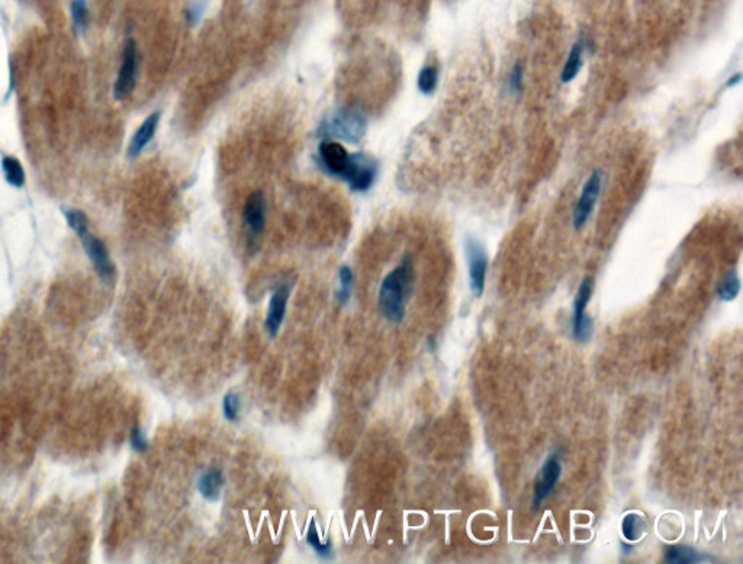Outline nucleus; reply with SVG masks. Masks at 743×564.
I'll return each mask as SVG.
<instances>
[{
    "instance_id": "aec40b11",
    "label": "nucleus",
    "mask_w": 743,
    "mask_h": 564,
    "mask_svg": "<svg viewBox=\"0 0 743 564\" xmlns=\"http://www.w3.org/2000/svg\"><path fill=\"white\" fill-rule=\"evenodd\" d=\"M64 216L68 227L79 235V238L89 232V221L86 215L79 209H66Z\"/></svg>"
},
{
    "instance_id": "a878e982",
    "label": "nucleus",
    "mask_w": 743,
    "mask_h": 564,
    "mask_svg": "<svg viewBox=\"0 0 743 564\" xmlns=\"http://www.w3.org/2000/svg\"><path fill=\"white\" fill-rule=\"evenodd\" d=\"M522 82H523V68L520 64H515L514 68L511 70V74H510V79H508V87L511 91H517L520 90V87H522Z\"/></svg>"
},
{
    "instance_id": "412c9836",
    "label": "nucleus",
    "mask_w": 743,
    "mask_h": 564,
    "mask_svg": "<svg viewBox=\"0 0 743 564\" xmlns=\"http://www.w3.org/2000/svg\"><path fill=\"white\" fill-rule=\"evenodd\" d=\"M340 279V289L336 292L337 302L341 305H346L351 296V286H353V272L350 267L343 266L339 273Z\"/></svg>"
},
{
    "instance_id": "5701e85b",
    "label": "nucleus",
    "mask_w": 743,
    "mask_h": 564,
    "mask_svg": "<svg viewBox=\"0 0 743 564\" xmlns=\"http://www.w3.org/2000/svg\"><path fill=\"white\" fill-rule=\"evenodd\" d=\"M71 16L73 22L79 31H84L89 24V10L86 0H73L71 2Z\"/></svg>"
},
{
    "instance_id": "1a4fd4ad",
    "label": "nucleus",
    "mask_w": 743,
    "mask_h": 564,
    "mask_svg": "<svg viewBox=\"0 0 743 564\" xmlns=\"http://www.w3.org/2000/svg\"><path fill=\"white\" fill-rule=\"evenodd\" d=\"M80 239L83 244V248L87 257L90 258L93 267H95V270L98 272V274L103 280H112L115 276V267H114L112 260H110L109 257L105 244L99 238L90 235V232L82 235Z\"/></svg>"
},
{
    "instance_id": "4468645a",
    "label": "nucleus",
    "mask_w": 743,
    "mask_h": 564,
    "mask_svg": "<svg viewBox=\"0 0 743 564\" xmlns=\"http://www.w3.org/2000/svg\"><path fill=\"white\" fill-rule=\"evenodd\" d=\"M584 48H585V45H584V43L581 40L572 45L568 59L565 61L562 74H561L562 83H571L572 80L577 79V76L580 74V70L582 68Z\"/></svg>"
},
{
    "instance_id": "a211bd4d",
    "label": "nucleus",
    "mask_w": 743,
    "mask_h": 564,
    "mask_svg": "<svg viewBox=\"0 0 743 564\" xmlns=\"http://www.w3.org/2000/svg\"><path fill=\"white\" fill-rule=\"evenodd\" d=\"M439 83V70L434 66H425L420 70L417 87L422 95H432Z\"/></svg>"
},
{
    "instance_id": "cd10ccee",
    "label": "nucleus",
    "mask_w": 743,
    "mask_h": 564,
    "mask_svg": "<svg viewBox=\"0 0 743 564\" xmlns=\"http://www.w3.org/2000/svg\"><path fill=\"white\" fill-rule=\"evenodd\" d=\"M740 79H742V76H740V74H739V73H737V74H735V76H733V77H730V79L728 80V83H726V87H733V86L739 84V83H740Z\"/></svg>"
},
{
    "instance_id": "6e6552de",
    "label": "nucleus",
    "mask_w": 743,
    "mask_h": 564,
    "mask_svg": "<svg viewBox=\"0 0 743 564\" xmlns=\"http://www.w3.org/2000/svg\"><path fill=\"white\" fill-rule=\"evenodd\" d=\"M562 473L561 466V456L557 453L550 454L546 461L543 463L540 472L537 475L536 486H534V498H533V507H538L542 502L553 492V489L559 480Z\"/></svg>"
},
{
    "instance_id": "4be33fe9",
    "label": "nucleus",
    "mask_w": 743,
    "mask_h": 564,
    "mask_svg": "<svg viewBox=\"0 0 743 564\" xmlns=\"http://www.w3.org/2000/svg\"><path fill=\"white\" fill-rule=\"evenodd\" d=\"M307 542L311 545V547L315 550V553H317L318 556L327 558L331 556L332 553V545L331 542H323L318 537V533H317V526H315V524L312 522L309 530H308V534H307Z\"/></svg>"
},
{
    "instance_id": "b1692460",
    "label": "nucleus",
    "mask_w": 743,
    "mask_h": 564,
    "mask_svg": "<svg viewBox=\"0 0 743 564\" xmlns=\"http://www.w3.org/2000/svg\"><path fill=\"white\" fill-rule=\"evenodd\" d=\"M222 410H224V417L228 421H235L240 413V398L235 393H228L222 402Z\"/></svg>"
},
{
    "instance_id": "423d86ee",
    "label": "nucleus",
    "mask_w": 743,
    "mask_h": 564,
    "mask_svg": "<svg viewBox=\"0 0 743 564\" xmlns=\"http://www.w3.org/2000/svg\"><path fill=\"white\" fill-rule=\"evenodd\" d=\"M592 290L594 280L591 277L584 279L573 300V338L578 343H587L592 334V321L585 313Z\"/></svg>"
},
{
    "instance_id": "7ed1b4c3",
    "label": "nucleus",
    "mask_w": 743,
    "mask_h": 564,
    "mask_svg": "<svg viewBox=\"0 0 743 564\" xmlns=\"http://www.w3.org/2000/svg\"><path fill=\"white\" fill-rule=\"evenodd\" d=\"M359 154H350L347 149L336 141H324L320 145V163L324 170L331 175L350 180L358 164Z\"/></svg>"
},
{
    "instance_id": "0eeeda50",
    "label": "nucleus",
    "mask_w": 743,
    "mask_h": 564,
    "mask_svg": "<svg viewBox=\"0 0 743 564\" xmlns=\"http://www.w3.org/2000/svg\"><path fill=\"white\" fill-rule=\"evenodd\" d=\"M601 184H603L601 173L598 170L592 172L582 187V193L577 205H575V209H573L575 230H581L591 218L594 209H596L600 193H601Z\"/></svg>"
},
{
    "instance_id": "393cba45",
    "label": "nucleus",
    "mask_w": 743,
    "mask_h": 564,
    "mask_svg": "<svg viewBox=\"0 0 743 564\" xmlns=\"http://www.w3.org/2000/svg\"><path fill=\"white\" fill-rule=\"evenodd\" d=\"M131 445L135 451H138V453H144V451L148 448V443H147L144 432L138 426H135L131 432Z\"/></svg>"
},
{
    "instance_id": "f03ea898",
    "label": "nucleus",
    "mask_w": 743,
    "mask_h": 564,
    "mask_svg": "<svg viewBox=\"0 0 743 564\" xmlns=\"http://www.w3.org/2000/svg\"><path fill=\"white\" fill-rule=\"evenodd\" d=\"M366 133L365 118L355 110H340L331 119L325 121L320 134L328 138L341 140L346 142H358Z\"/></svg>"
},
{
    "instance_id": "dca6fc26",
    "label": "nucleus",
    "mask_w": 743,
    "mask_h": 564,
    "mask_svg": "<svg viewBox=\"0 0 743 564\" xmlns=\"http://www.w3.org/2000/svg\"><path fill=\"white\" fill-rule=\"evenodd\" d=\"M665 560L674 564H690L701 561L700 554L694 549L685 547V545H672V547L668 549L665 553Z\"/></svg>"
},
{
    "instance_id": "f3484780",
    "label": "nucleus",
    "mask_w": 743,
    "mask_h": 564,
    "mask_svg": "<svg viewBox=\"0 0 743 564\" xmlns=\"http://www.w3.org/2000/svg\"><path fill=\"white\" fill-rule=\"evenodd\" d=\"M621 531L626 540L636 541L643 535L645 521L639 514H627L621 522Z\"/></svg>"
},
{
    "instance_id": "20e7f679",
    "label": "nucleus",
    "mask_w": 743,
    "mask_h": 564,
    "mask_svg": "<svg viewBox=\"0 0 743 564\" xmlns=\"http://www.w3.org/2000/svg\"><path fill=\"white\" fill-rule=\"evenodd\" d=\"M138 76V48L134 40L125 44L122 64L119 68L118 79L114 87V96L117 101L126 99L135 89Z\"/></svg>"
},
{
    "instance_id": "9b49d317",
    "label": "nucleus",
    "mask_w": 743,
    "mask_h": 564,
    "mask_svg": "<svg viewBox=\"0 0 743 564\" xmlns=\"http://www.w3.org/2000/svg\"><path fill=\"white\" fill-rule=\"evenodd\" d=\"M244 221L254 235L263 231L266 221V200L262 192H254L247 198L244 205Z\"/></svg>"
},
{
    "instance_id": "6ab92c4d",
    "label": "nucleus",
    "mask_w": 743,
    "mask_h": 564,
    "mask_svg": "<svg viewBox=\"0 0 743 564\" xmlns=\"http://www.w3.org/2000/svg\"><path fill=\"white\" fill-rule=\"evenodd\" d=\"M739 290H740V280L735 272H730L721 280V283L719 285V289H717V295L723 302H732V300L737 297Z\"/></svg>"
},
{
    "instance_id": "f8f14e48",
    "label": "nucleus",
    "mask_w": 743,
    "mask_h": 564,
    "mask_svg": "<svg viewBox=\"0 0 743 564\" xmlns=\"http://www.w3.org/2000/svg\"><path fill=\"white\" fill-rule=\"evenodd\" d=\"M159 122H160V112H154V114L147 117L142 125L137 129V133L134 134L131 142H129V147H128L129 157L134 158L141 154V151L147 147V144L153 140L157 126H159Z\"/></svg>"
},
{
    "instance_id": "ddd939ff",
    "label": "nucleus",
    "mask_w": 743,
    "mask_h": 564,
    "mask_svg": "<svg viewBox=\"0 0 743 564\" xmlns=\"http://www.w3.org/2000/svg\"><path fill=\"white\" fill-rule=\"evenodd\" d=\"M222 486H224V475H222L221 470L216 467L208 468L198 482L200 495L208 500L218 499Z\"/></svg>"
},
{
    "instance_id": "2eb2a0df",
    "label": "nucleus",
    "mask_w": 743,
    "mask_h": 564,
    "mask_svg": "<svg viewBox=\"0 0 743 564\" xmlns=\"http://www.w3.org/2000/svg\"><path fill=\"white\" fill-rule=\"evenodd\" d=\"M2 168L8 183L13 187H22L25 184V172L22 164L15 157H3Z\"/></svg>"
},
{
    "instance_id": "f257e3e1",
    "label": "nucleus",
    "mask_w": 743,
    "mask_h": 564,
    "mask_svg": "<svg viewBox=\"0 0 743 564\" xmlns=\"http://www.w3.org/2000/svg\"><path fill=\"white\" fill-rule=\"evenodd\" d=\"M413 283V261L404 257L399 266L389 273L381 285L379 308L383 316L392 322H401L405 315V302Z\"/></svg>"
},
{
    "instance_id": "39448f33",
    "label": "nucleus",
    "mask_w": 743,
    "mask_h": 564,
    "mask_svg": "<svg viewBox=\"0 0 743 564\" xmlns=\"http://www.w3.org/2000/svg\"><path fill=\"white\" fill-rule=\"evenodd\" d=\"M464 251L469 267V285L473 296L480 297L485 289V279L488 272V255L480 242L472 237L466 238Z\"/></svg>"
},
{
    "instance_id": "9d476101",
    "label": "nucleus",
    "mask_w": 743,
    "mask_h": 564,
    "mask_svg": "<svg viewBox=\"0 0 743 564\" xmlns=\"http://www.w3.org/2000/svg\"><path fill=\"white\" fill-rule=\"evenodd\" d=\"M289 293H290V288L284 285L277 290H274L270 299V305H269L267 318H266V329L269 331L270 336H276V334L279 332V328H281L284 322Z\"/></svg>"
},
{
    "instance_id": "bb28decb",
    "label": "nucleus",
    "mask_w": 743,
    "mask_h": 564,
    "mask_svg": "<svg viewBox=\"0 0 743 564\" xmlns=\"http://www.w3.org/2000/svg\"><path fill=\"white\" fill-rule=\"evenodd\" d=\"M200 13H202V8H200V6H193V8L189 10V20H191L192 22H196V21H198V17L200 16Z\"/></svg>"
}]
</instances>
